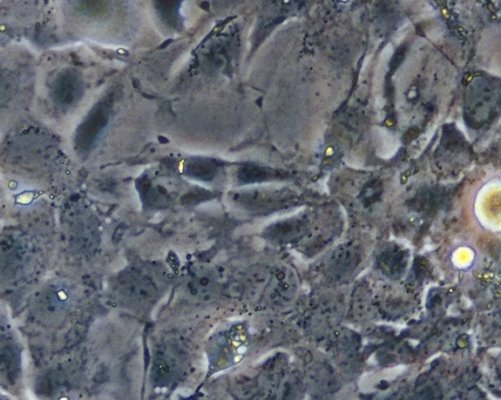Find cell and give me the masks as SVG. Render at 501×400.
<instances>
[{
	"mask_svg": "<svg viewBox=\"0 0 501 400\" xmlns=\"http://www.w3.org/2000/svg\"><path fill=\"white\" fill-rule=\"evenodd\" d=\"M248 344V333L241 327H235L227 335H224L223 340L219 343L216 350V357L214 358L216 366L226 367L237 362L246 350Z\"/></svg>",
	"mask_w": 501,
	"mask_h": 400,
	"instance_id": "cell-1",
	"label": "cell"
},
{
	"mask_svg": "<svg viewBox=\"0 0 501 400\" xmlns=\"http://www.w3.org/2000/svg\"><path fill=\"white\" fill-rule=\"evenodd\" d=\"M153 284L139 275H130L126 278V299L136 306H145L154 295Z\"/></svg>",
	"mask_w": 501,
	"mask_h": 400,
	"instance_id": "cell-2",
	"label": "cell"
},
{
	"mask_svg": "<svg viewBox=\"0 0 501 400\" xmlns=\"http://www.w3.org/2000/svg\"><path fill=\"white\" fill-rule=\"evenodd\" d=\"M177 366L175 360L170 356H161L155 361L153 373L155 381L160 384H167L174 380L177 375Z\"/></svg>",
	"mask_w": 501,
	"mask_h": 400,
	"instance_id": "cell-3",
	"label": "cell"
}]
</instances>
